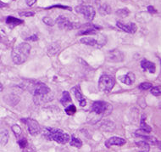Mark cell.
<instances>
[{
	"instance_id": "obj_1",
	"label": "cell",
	"mask_w": 161,
	"mask_h": 152,
	"mask_svg": "<svg viewBox=\"0 0 161 152\" xmlns=\"http://www.w3.org/2000/svg\"><path fill=\"white\" fill-rule=\"evenodd\" d=\"M31 45L27 43H22L14 48L12 52V60L15 64L20 65L25 62L30 55Z\"/></svg>"
},
{
	"instance_id": "obj_2",
	"label": "cell",
	"mask_w": 161,
	"mask_h": 152,
	"mask_svg": "<svg viewBox=\"0 0 161 152\" xmlns=\"http://www.w3.org/2000/svg\"><path fill=\"white\" fill-rule=\"evenodd\" d=\"M43 136L46 139H48V140H54L61 144H65L71 139V137L69 134L64 133L60 129H56V128H46L44 129Z\"/></svg>"
},
{
	"instance_id": "obj_3",
	"label": "cell",
	"mask_w": 161,
	"mask_h": 152,
	"mask_svg": "<svg viewBox=\"0 0 161 152\" xmlns=\"http://www.w3.org/2000/svg\"><path fill=\"white\" fill-rule=\"evenodd\" d=\"M28 90L35 98L46 96L51 92V89L45 83L41 82H34L31 84H28Z\"/></svg>"
},
{
	"instance_id": "obj_4",
	"label": "cell",
	"mask_w": 161,
	"mask_h": 152,
	"mask_svg": "<svg viewBox=\"0 0 161 152\" xmlns=\"http://www.w3.org/2000/svg\"><path fill=\"white\" fill-rule=\"evenodd\" d=\"M115 85V79L113 76L105 74L102 75L98 81V88L100 91L104 93H109L111 92Z\"/></svg>"
},
{
	"instance_id": "obj_5",
	"label": "cell",
	"mask_w": 161,
	"mask_h": 152,
	"mask_svg": "<svg viewBox=\"0 0 161 152\" xmlns=\"http://www.w3.org/2000/svg\"><path fill=\"white\" fill-rule=\"evenodd\" d=\"M113 106L105 101H95L92 105V111L97 115L108 116L112 112Z\"/></svg>"
},
{
	"instance_id": "obj_6",
	"label": "cell",
	"mask_w": 161,
	"mask_h": 152,
	"mask_svg": "<svg viewBox=\"0 0 161 152\" xmlns=\"http://www.w3.org/2000/svg\"><path fill=\"white\" fill-rule=\"evenodd\" d=\"M76 11L79 14H81L84 16V18L89 21H92L96 15L95 9L91 5H79L76 8Z\"/></svg>"
},
{
	"instance_id": "obj_7",
	"label": "cell",
	"mask_w": 161,
	"mask_h": 152,
	"mask_svg": "<svg viewBox=\"0 0 161 152\" xmlns=\"http://www.w3.org/2000/svg\"><path fill=\"white\" fill-rule=\"evenodd\" d=\"M21 121L25 123V125L27 126V128H28L29 134L32 136L37 135L41 132L40 125L36 120L32 118H23L21 119Z\"/></svg>"
},
{
	"instance_id": "obj_8",
	"label": "cell",
	"mask_w": 161,
	"mask_h": 152,
	"mask_svg": "<svg viewBox=\"0 0 161 152\" xmlns=\"http://www.w3.org/2000/svg\"><path fill=\"white\" fill-rule=\"evenodd\" d=\"M57 25L59 26V27L62 30H73L75 28L79 27L78 25L70 21L66 17H64L63 16H59L56 19Z\"/></svg>"
},
{
	"instance_id": "obj_9",
	"label": "cell",
	"mask_w": 161,
	"mask_h": 152,
	"mask_svg": "<svg viewBox=\"0 0 161 152\" xmlns=\"http://www.w3.org/2000/svg\"><path fill=\"white\" fill-rule=\"evenodd\" d=\"M106 58L110 62H121L124 60V55L120 50L114 49L107 54Z\"/></svg>"
},
{
	"instance_id": "obj_10",
	"label": "cell",
	"mask_w": 161,
	"mask_h": 152,
	"mask_svg": "<svg viewBox=\"0 0 161 152\" xmlns=\"http://www.w3.org/2000/svg\"><path fill=\"white\" fill-rule=\"evenodd\" d=\"M116 26L118 28L121 29L122 31L127 32V33H135L137 32V25L135 24L134 22H131L129 24H125L121 21H117L116 22Z\"/></svg>"
},
{
	"instance_id": "obj_11",
	"label": "cell",
	"mask_w": 161,
	"mask_h": 152,
	"mask_svg": "<svg viewBox=\"0 0 161 152\" xmlns=\"http://www.w3.org/2000/svg\"><path fill=\"white\" fill-rule=\"evenodd\" d=\"M146 116L144 115H143L142 116V119H141V122H140V129L139 130H137L136 131V133H135V134L136 135H138L139 136V134L140 135H145V134H149V133H151V131H152V128L150 127V126H148L147 123H146Z\"/></svg>"
},
{
	"instance_id": "obj_12",
	"label": "cell",
	"mask_w": 161,
	"mask_h": 152,
	"mask_svg": "<svg viewBox=\"0 0 161 152\" xmlns=\"http://www.w3.org/2000/svg\"><path fill=\"white\" fill-rule=\"evenodd\" d=\"M126 143V139L121 138V137H111L109 139L105 141V145L107 148H109L112 145H118V146H122Z\"/></svg>"
},
{
	"instance_id": "obj_13",
	"label": "cell",
	"mask_w": 161,
	"mask_h": 152,
	"mask_svg": "<svg viewBox=\"0 0 161 152\" xmlns=\"http://www.w3.org/2000/svg\"><path fill=\"white\" fill-rule=\"evenodd\" d=\"M80 42L82 44H86V45L92 46V47H96V48H101L102 46L105 45L104 43H100L99 41L96 40L93 38H90V37H84L80 38Z\"/></svg>"
},
{
	"instance_id": "obj_14",
	"label": "cell",
	"mask_w": 161,
	"mask_h": 152,
	"mask_svg": "<svg viewBox=\"0 0 161 152\" xmlns=\"http://www.w3.org/2000/svg\"><path fill=\"white\" fill-rule=\"evenodd\" d=\"M73 92V94H75V96L76 98V99L78 100V102H79V104L81 107H84L86 104H87V100H86V99L83 97L82 95V94H81V92H80V87L79 86H76V87H74V88L71 89Z\"/></svg>"
},
{
	"instance_id": "obj_15",
	"label": "cell",
	"mask_w": 161,
	"mask_h": 152,
	"mask_svg": "<svg viewBox=\"0 0 161 152\" xmlns=\"http://www.w3.org/2000/svg\"><path fill=\"white\" fill-rule=\"evenodd\" d=\"M119 79L121 82H123L126 85H131L134 83V82L136 80V77H135L133 72H128L127 74H126L124 76H121L119 77Z\"/></svg>"
},
{
	"instance_id": "obj_16",
	"label": "cell",
	"mask_w": 161,
	"mask_h": 152,
	"mask_svg": "<svg viewBox=\"0 0 161 152\" xmlns=\"http://www.w3.org/2000/svg\"><path fill=\"white\" fill-rule=\"evenodd\" d=\"M6 23H7V25L10 28H14L16 26L24 24V21L20 20V19H18V18H16L14 16H9L6 19Z\"/></svg>"
},
{
	"instance_id": "obj_17",
	"label": "cell",
	"mask_w": 161,
	"mask_h": 152,
	"mask_svg": "<svg viewBox=\"0 0 161 152\" xmlns=\"http://www.w3.org/2000/svg\"><path fill=\"white\" fill-rule=\"evenodd\" d=\"M141 66L143 70L148 71L150 73H154L156 71V66H155L154 63L151 62V61H148L145 59L141 61Z\"/></svg>"
},
{
	"instance_id": "obj_18",
	"label": "cell",
	"mask_w": 161,
	"mask_h": 152,
	"mask_svg": "<svg viewBox=\"0 0 161 152\" xmlns=\"http://www.w3.org/2000/svg\"><path fill=\"white\" fill-rule=\"evenodd\" d=\"M20 97L16 94H8L7 96L4 97V101L11 106H15L20 102Z\"/></svg>"
},
{
	"instance_id": "obj_19",
	"label": "cell",
	"mask_w": 161,
	"mask_h": 152,
	"mask_svg": "<svg viewBox=\"0 0 161 152\" xmlns=\"http://www.w3.org/2000/svg\"><path fill=\"white\" fill-rule=\"evenodd\" d=\"M60 103L63 104L64 106H67L68 104L70 105V104L72 103V99L71 94L68 91H64L62 94V97L60 99Z\"/></svg>"
},
{
	"instance_id": "obj_20",
	"label": "cell",
	"mask_w": 161,
	"mask_h": 152,
	"mask_svg": "<svg viewBox=\"0 0 161 152\" xmlns=\"http://www.w3.org/2000/svg\"><path fill=\"white\" fill-rule=\"evenodd\" d=\"M140 138L143 139L145 140V142H147L148 144H151L153 145H160V141L155 138V137H151V136H146V135H139Z\"/></svg>"
},
{
	"instance_id": "obj_21",
	"label": "cell",
	"mask_w": 161,
	"mask_h": 152,
	"mask_svg": "<svg viewBox=\"0 0 161 152\" xmlns=\"http://www.w3.org/2000/svg\"><path fill=\"white\" fill-rule=\"evenodd\" d=\"M8 133L7 130H4L0 132V144L1 145H5L8 143Z\"/></svg>"
},
{
	"instance_id": "obj_22",
	"label": "cell",
	"mask_w": 161,
	"mask_h": 152,
	"mask_svg": "<svg viewBox=\"0 0 161 152\" xmlns=\"http://www.w3.org/2000/svg\"><path fill=\"white\" fill-rule=\"evenodd\" d=\"M98 11H99V13H100L102 16H107V15H109V14L111 13V8H110L109 5L105 4H103V5H101V6L99 7Z\"/></svg>"
},
{
	"instance_id": "obj_23",
	"label": "cell",
	"mask_w": 161,
	"mask_h": 152,
	"mask_svg": "<svg viewBox=\"0 0 161 152\" xmlns=\"http://www.w3.org/2000/svg\"><path fill=\"white\" fill-rule=\"evenodd\" d=\"M70 144L73 146V147H76V148H78L80 149V147L82 146V141L80 140V139L75 137L74 135L71 136V142H70Z\"/></svg>"
},
{
	"instance_id": "obj_24",
	"label": "cell",
	"mask_w": 161,
	"mask_h": 152,
	"mask_svg": "<svg viewBox=\"0 0 161 152\" xmlns=\"http://www.w3.org/2000/svg\"><path fill=\"white\" fill-rule=\"evenodd\" d=\"M96 29L93 28V27H88V28H85L84 30H80V32H78V35H94L96 34L97 32Z\"/></svg>"
},
{
	"instance_id": "obj_25",
	"label": "cell",
	"mask_w": 161,
	"mask_h": 152,
	"mask_svg": "<svg viewBox=\"0 0 161 152\" xmlns=\"http://www.w3.org/2000/svg\"><path fill=\"white\" fill-rule=\"evenodd\" d=\"M137 147H140L143 150V151L148 152L149 151V144H148L145 141H139V142H136Z\"/></svg>"
},
{
	"instance_id": "obj_26",
	"label": "cell",
	"mask_w": 161,
	"mask_h": 152,
	"mask_svg": "<svg viewBox=\"0 0 161 152\" xmlns=\"http://www.w3.org/2000/svg\"><path fill=\"white\" fill-rule=\"evenodd\" d=\"M115 13H116L117 16H120V17H126V16H129L130 11H129L128 9L126 8L120 9H118Z\"/></svg>"
},
{
	"instance_id": "obj_27",
	"label": "cell",
	"mask_w": 161,
	"mask_h": 152,
	"mask_svg": "<svg viewBox=\"0 0 161 152\" xmlns=\"http://www.w3.org/2000/svg\"><path fill=\"white\" fill-rule=\"evenodd\" d=\"M64 112H66V114L67 115H69V116H72L74 115L76 112V106L74 105L73 104H70V105H68L66 108H65V110H64Z\"/></svg>"
},
{
	"instance_id": "obj_28",
	"label": "cell",
	"mask_w": 161,
	"mask_h": 152,
	"mask_svg": "<svg viewBox=\"0 0 161 152\" xmlns=\"http://www.w3.org/2000/svg\"><path fill=\"white\" fill-rule=\"evenodd\" d=\"M12 128V131L14 132V134H15V135L16 136V138H19V137L21 135L22 130H21V128H20V127L19 125L15 124V125L12 126V128Z\"/></svg>"
},
{
	"instance_id": "obj_29",
	"label": "cell",
	"mask_w": 161,
	"mask_h": 152,
	"mask_svg": "<svg viewBox=\"0 0 161 152\" xmlns=\"http://www.w3.org/2000/svg\"><path fill=\"white\" fill-rule=\"evenodd\" d=\"M138 88L140 90H148V89H150V88H152V83H150V82H142L141 84H139Z\"/></svg>"
},
{
	"instance_id": "obj_30",
	"label": "cell",
	"mask_w": 161,
	"mask_h": 152,
	"mask_svg": "<svg viewBox=\"0 0 161 152\" xmlns=\"http://www.w3.org/2000/svg\"><path fill=\"white\" fill-rule=\"evenodd\" d=\"M151 94L154 96H160L161 94V88L160 87H154V88H150Z\"/></svg>"
},
{
	"instance_id": "obj_31",
	"label": "cell",
	"mask_w": 161,
	"mask_h": 152,
	"mask_svg": "<svg viewBox=\"0 0 161 152\" xmlns=\"http://www.w3.org/2000/svg\"><path fill=\"white\" fill-rule=\"evenodd\" d=\"M42 21H43V22L45 23L46 25H48L49 26H53L55 24V22H54V21L52 19V18H50V17H48V16H46V17H44L43 19H42Z\"/></svg>"
},
{
	"instance_id": "obj_32",
	"label": "cell",
	"mask_w": 161,
	"mask_h": 152,
	"mask_svg": "<svg viewBox=\"0 0 161 152\" xmlns=\"http://www.w3.org/2000/svg\"><path fill=\"white\" fill-rule=\"evenodd\" d=\"M18 144L21 149H25L28 145V142H27V139L25 138H21L20 139L18 140Z\"/></svg>"
},
{
	"instance_id": "obj_33",
	"label": "cell",
	"mask_w": 161,
	"mask_h": 152,
	"mask_svg": "<svg viewBox=\"0 0 161 152\" xmlns=\"http://www.w3.org/2000/svg\"><path fill=\"white\" fill-rule=\"evenodd\" d=\"M54 8H59V9H68V10H71V8L69 7V6H64V5H60V4H57V5H52V6H49V7H47L44 9H51Z\"/></svg>"
},
{
	"instance_id": "obj_34",
	"label": "cell",
	"mask_w": 161,
	"mask_h": 152,
	"mask_svg": "<svg viewBox=\"0 0 161 152\" xmlns=\"http://www.w3.org/2000/svg\"><path fill=\"white\" fill-rule=\"evenodd\" d=\"M19 15L20 16H25V17H32V16H34L35 13L33 11H23V12H19Z\"/></svg>"
},
{
	"instance_id": "obj_35",
	"label": "cell",
	"mask_w": 161,
	"mask_h": 152,
	"mask_svg": "<svg viewBox=\"0 0 161 152\" xmlns=\"http://www.w3.org/2000/svg\"><path fill=\"white\" fill-rule=\"evenodd\" d=\"M148 11L149 12V13H151V14H156V13H158V11H157V9H155V8L153 7V6H148Z\"/></svg>"
},
{
	"instance_id": "obj_36",
	"label": "cell",
	"mask_w": 161,
	"mask_h": 152,
	"mask_svg": "<svg viewBox=\"0 0 161 152\" xmlns=\"http://www.w3.org/2000/svg\"><path fill=\"white\" fill-rule=\"evenodd\" d=\"M36 2H37V0H25V3H26V4H27L29 7L33 6V5L36 4Z\"/></svg>"
},
{
	"instance_id": "obj_37",
	"label": "cell",
	"mask_w": 161,
	"mask_h": 152,
	"mask_svg": "<svg viewBox=\"0 0 161 152\" xmlns=\"http://www.w3.org/2000/svg\"><path fill=\"white\" fill-rule=\"evenodd\" d=\"M26 40L28 41H37L38 40V37L37 35H32L30 38H27Z\"/></svg>"
},
{
	"instance_id": "obj_38",
	"label": "cell",
	"mask_w": 161,
	"mask_h": 152,
	"mask_svg": "<svg viewBox=\"0 0 161 152\" xmlns=\"http://www.w3.org/2000/svg\"><path fill=\"white\" fill-rule=\"evenodd\" d=\"M8 5L7 4H5V3H4V2H2V1H0V9L2 8H4V7H8Z\"/></svg>"
},
{
	"instance_id": "obj_39",
	"label": "cell",
	"mask_w": 161,
	"mask_h": 152,
	"mask_svg": "<svg viewBox=\"0 0 161 152\" xmlns=\"http://www.w3.org/2000/svg\"><path fill=\"white\" fill-rule=\"evenodd\" d=\"M3 90V85H2V83L0 82V91H2Z\"/></svg>"
},
{
	"instance_id": "obj_40",
	"label": "cell",
	"mask_w": 161,
	"mask_h": 152,
	"mask_svg": "<svg viewBox=\"0 0 161 152\" xmlns=\"http://www.w3.org/2000/svg\"><path fill=\"white\" fill-rule=\"evenodd\" d=\"M139 152H146V151H139Z\"/></svg>"
},
{
	"instance_id": "obj_41",
	"label": "cell",
	"mask_w": 161,
	"mask_h": 152,
	"mask_svg": "<svg viewBox=\"0 0 161 152\" xmlns=\"http://www.w3.org/2000/svg\"><path fill=\"white\" fill-rule=\"evenodd\" d=\"M0 39H1V36H0Z\"/></svg>"
}]
</instances>
